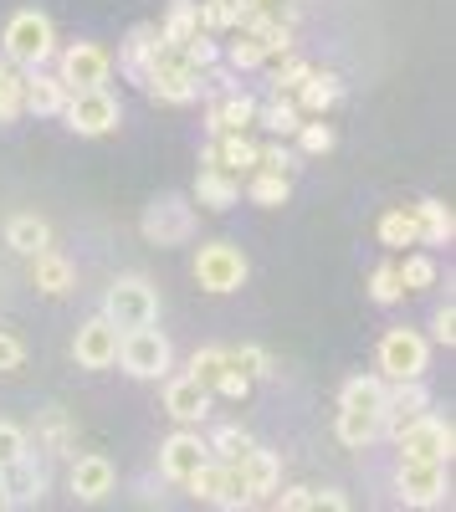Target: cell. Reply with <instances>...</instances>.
I'll return each instance as SVG.
<instances>
[{"instance_id":"obj_1","label":"cell","mask_w":456,"mask_h":512,"mask_svg":"<svg viewBox=\"0 0 456 512\" xmlns=\"http://www.w3.org/2000/svg\"><path fill=\"white\" fill-rule=\"evenodd\" d=\"M57 57V26L47 11H36V6H21L6 31H0V62H11L16 72H41Z\"/></svg>"},{"instance_id":"obj_2","label":"cell","mask_w":456,"mask_h":512,"mask_svg":"<svg viewBox=\"0 0 456 512\" xmlns=\"http://www.w3.org/2000/svg\"><path fill=\"white\" fill-rule=\"evenodd\" d=\"M118 333H134V328H154L159 318V292L149 277H118L108 292H103V313Z\"/></svg>"},{"instance_id":"obj_3","label":"cell","mask_w":456,"mask_h":512,"mask_svg":"<svg viewBox=\"0 0 456 512\" xmlns=\"http://www.w3.org/2000/svg\"><path fill=\"white\" fill-rule=\"evenodd\" d=\"M380 379L385 384H421L426 369H431V344L416 333V328H390L380 338Z\"/></svg>"},{"instance_id":"obj_4","label":"cell","mask_w":456,"mask_h":512,"mask_svg":"<svg viewBox=\"0 0 456 512\" xmlns=\"http://www.w3.org/2000/svg\"><path fill=\"white\" fill-rule=\"evenodd\" d=\"M113 77V52L103 41H72L57 52V82L67 93H88V88H108Z\"/></svg>"},{"instance_id":"obj_5","label":"cell","mask_w":456,"mask_h":512,"mask_svg":"<svg viewBox=\"0 0 456 512\" xmlns=\"http://www.w3.org/2000/svg\"><path fill=\"white\" fill-rule=\"evenodd\" d=\"M139 88L154 98V103H195L200 98V72L185 62V52H175V47H164L159 41V62L149 67V77L139 82Z\"/></svg>"},{"instance_id":"obj_6","label":"cell","mask_w":456,"mask_h":512,"mask_svg":"<svg viewBox=\"0 0 456 512\" xmlns=\"http://www.w3.org/2000/svg\"><path fill=\"white\" fill-rule=\"evenodd\" d=\"M246 277H252V262H246V251H241L236 241H205V246L195 251V282H200L205 292L226 297V292H236Z\"/></svg>"},{"instance_id":"obj_7","label":"cell","mask_w":456,"mask_h":512,"mask_svg":"<svg viewBox=\"0 0 456 512\" xmlns=\"http://www.w3.org/2000/svg\"><path fill=\"white\" fill-rule=\"evenodd\" d=\"M118 364H123V374H134V379H164L170 364H175V349H170V338H164L159 328H134V333L118 338Z\"/></svg>"},{"instance_id":"obj_8","label":"cell","mask_w":456,"mask_h":512,"mask_svg":"<svg viewBox=\"0 0 456 512\" xmlns=\"http://www.w3.org/2000/svg\"><path fill=\"white\" fill-rule=\"evenodd\" d=\"M62 118H67L72 134H82V139H103V134H113V128H118L123 108H118V98H113L108 88H88V93H67Z\"/></svg>"},{"instance_id":"obj_9","label":"cell","mask_w":456,"mask_h":512,"mask_svg":"<svg viewBox=\"0 0 456 512\" xmlns=\"http://www.w3.org/2000/svg\"><path fill=\"white\" fill-rule=\"evenodd\" d=\"M144 241L149 246H180L195 236V205L185 195H159L149 210H144V221H139Z\"/></svg>"},{"instance_id":"obj_10","label":"cell","mask_w":456,"mask_h":512,"mask_svg":"<svg viewBox=\"0 0 456 512\" xmlns=\"http://www.w3.org/2000/svg\"><path fill=\"white\" fill-rule=\"evenodd\" d=\"M395 446H400V456H410V461H436V466H446V461H451V446H456V431H451V420H441V415H421L416 425H405V431L395 436Z\"/></svg>"},{"instance_id":"obj_11","label":"cell","mask_w":456,"mask_h":512,"mask_svg":"<svg viewBox=\"0 0 456 512\" xmlns=\"http://www.w3.org/2000/svg\"><path fill=\"white\" fill-rule=\"evenodd\" d=\"M395 492H400L405 507H436V502L446 497V466L400 456V466H395Z\"/></svg>"},{"instance_id":"obj_12","label":"cell","mask_w":456,"mask_h":512,"mask_svg":"<svg viewBox=\"0 0 456 512\" xmlns=\"http://www.w3.org/2000/svg\"><path fill=\"white\" fill-rule=\"evenodd\" d=\"M431 415V390L426 384H385V405H380V431L395 441L405 425H416Z\"/></svg>"},{"instance_id":"obj_13","label":"cell","mask_w":456,"mask_h":512,"mask_svg":"<svg viewBox=\"0 0 456 512\" xmlns=\"http://www.w3.org/2000/svg\"><path fill=\"white\" fill-rule=\"evenodd\" d=\"M205 461H211V451H205L200 431H175V436H164V446H159V477L185 487Z\"/></svg>"},{"instance_id":"obj_14","label":"cell","mask_w":456,"mask_h":512,"mask_svg":"<svg viewBox=\"0 0 456 512\" xmlns=\"http://www.w3.org/2000/svg\"><path fill=\"white\" fill-rule=\"evenodd\" d=\"M118 328L108 323V318H88V323H82L77 328V338H72V359L82 364V369H113L118 364Z\"/></svg>"},{"instance_id":"obj_15","label":"cell","mask_w":456,"mask_h":512,"mask_svg":"<svg viewBox=\"0 0 456 512\" xmlns=\"http://www.w3.org/2000/svg\"><path fill=\"white\" fill-rule=\"evenodd\" d=\"M257 149L262 144H252L246 134H221V139H211L200 149V169H221V175L241 180V175H252V169H257Z\"/></svg>"},{"instance_id":"obj_16","label":"cell","mask_w":456,"mask_h":512,"mask_svg":"<svg viewBox=\"0 0 456 512\" xmlns=\"http://www.w3.org/2000/svg\"><path fill=\"white\" fill-rule=\"evenodd\" d=\"M0 497H6V512L11 507H36L47 497V466H36V456H21L0 472Z\"/></svg>"},{"instance_id":"obj_17","label":"cell","mask_w":456,"mask_h":512,"mask_svg":"<svg viewBox=\"0 0 456 512\" xmlns=\"http://www.w3.org/2000/svg\"><path fill=\"white\" fill-rule=\"evenodd\" d=\"M236 472H241V482H246V497H252V507H257V502H272L277 487H282V461H277V451H262V446L246 451V456L236 461Z\"/></svg>"},{"instance_id":"obj_18","label":"cell","mask_w":456,"mask_h":512,"mask_svg":"<svg viewBox=\"0 0 456 512\" xmlns=\"http://www.w3.org/2000/svg\"><path fill=\"white\" fill-rule=\"evenodd\" d=\"M67 482H72V497H77V502H103V497L118 487V472H113V461H108V456L88 451V456H77V461H72Z\"/></svg>"},{"instance_id":"obj_19","label":"cell","mask_w":456,"mask_h":512,"mask_svg":"<svg viewBox=\"0 0 456 512\" xmlns=\"http://www.w3.org/2000/svg\"><path fill=\"white\" fill-rule=\"evenodd\" d=\"M154 62H159V26L154 21H139L129 36H123V47H118V72L129 77V82H144Z\"/></svg>"},{"instance_id":"obj_20","label":"cell","mask_w":456,"mask_h":512,"mask_svg":"<svg viewBox=\"0 0 456 512\" xmlns=\"http://www.w3.org/2000/svg\"><path fill=\"white\" fill-rule=\"evenodd\" d=\"M257 123V98L252 93H221L211 108H205V128H211V139L221 134H246V128Z\"/></svg>"},{"instance_id":"obj_21","label":"cell","mask_w":456,"mask_h":512,"mask_svg":"<svg viewBox=\"0 0 456 512\" xmlns=\"http://www.w3.org/2000/svg\"><path fill=\"white\" fill-rule=\"evenodd\" d=\"M164 410H170L175 420H180V431H195V425L211 415V390H200L195 379H170L164 384Z\"/></svg>"},{"instance_id":"obj_22","label":"cell","mask_w":456,"mask_h":512,"mask_svg":"<svg viewBox=\"0 0 456 512\" xmlns=\"http://www.w3.org/2000/svg\"><path fill=\"white\" fill-rule=\"evenodd\" d=\"M6 246L21 251V256H41L52 246V221L36 216V210H16V216L6 221Z\"/></svg>"},{"instance_id":"obj_23","label":"cell","mask_w":456,"mask_h":512,"mask_svg":"<svg viewBox=\"0 0 456 512\" xmlns=\"http://www.w3.org/2000/svg\"><path fill=\"white\" fill-rule=\"evenodd\" d=\"M339 98H344V82H339V72H308V82L293 93V103H298L303 123H308V118H323V113L334 108Z\"/></svg>"},{"instance_id":"obj_24","label":"cell","mask_w":456,"mask_h":512,"mask_svg":"<svg viewBox=\"0 0 456 512\" xmlns=\"http://www.w3.org/2000/svg\"><path fill=\"white\" fill-rule=\"evenodd\" d=\"M31 282L47 292V297H67V292L77 287V267L67 262L57 246H47L41 256H31Z\"/></svg>"},{"instance_id":"obj_25","label":"cell","mask_w":456,"mask_h":512,"mask_svg":"<svg viewBox=\"0 0 456 512\" xmlns=\"http://www.w3.org/2000/svg\"><path fill=\"white\" fill-rule=\"evenodd\" d=\"M67 108V88L57 82V72H26V113L31 118H62Z\"/></svg>"},{"instance_id":"obj_26","label":"cell","mask_w":456,"mask_h":512,"mask_svg":"<svg viewBox=\"0 0 456 512\" xmlns=\"http://www.w3.org/2000/svg\"><path fill=\"white\" fill-rule=\"evenodd\" d=\"M410 216H416L421 246H446L456 236V216H451L446 200H416V205H410Z\"/></svg>"},{"instance_id":"obj_27","label":"cell","mask_w":456,"mask_h":512,"mask_svg":"<svg viewBox=\"0 0 456 512\" xmlns=\"http://www.w3.org/2000/svg\"><path fill=\"white\" fill-rule=\"evenodd\" d=\"M195 205L200 210H231V205H241V180L221 175V169H200V175H195Z\"/></svg>"},{"instance_id":"obj_28","label":"cell","mask_w":456,"mask_h":512,"mask_svg":"<svg viewBox=\"0 0 456 512\" xmlns=\"http://www.w3.org/2000/svg\"><path fill=\"white\" fill-rule=\"evenodd\" d=\"M334 436L349 446V451H364V446H375L385 431H380V410H339L334 420Z\"/></svg>"},{"instance_id":"obj_29","label":"cell","mask_w":456,"mask_h":512,"mask_svg":"<svg viewBox=\"0 0 456 512\" xmlns=\"http://www.w3.org/2000/svg\"><path fill=\"white\" fill-rule=\"evenodd\" d=\"M195 36H200L195 0H170V11H164V26H159V41H164V47H175V52H185Z\"/></svg>"},{"instance_id":"obj_30","label":"cell","mask_w":456,"mask_h":512,"mask_svg":"<svg viewBox=\"0 0 456 512\" xmlns=\"http://www.w3.org/2000/svg\"><path fill=\"white\" fill-rule=\"evenodd\" d=\"M72 441H77V425H72V415L67 410H41V420H36V446L47 451V456H67L72 451Z\"/></svg>"},{"instance_id":"obj_31","label":"cell","mask_w":456,"mask_h":512,"mask_svg":"<svg viewBox=\"0 0 456 512\" xmlns=\"http://www.w3.org/2000/svg\"><path fill=\"white\" fill-rule=\"evenodd\" d=\"M385 405V379L380 374H354L339 390V410H380Z\"/></svg>"},{"instance_id":"obj_32","label":"cell","mask_w":456,"mask_h":512,"mask_svg":"<svg viewBox=\"0 0 456 512\" xmlns=\"http://www.w3.org/2000/svg\"><path fill=\"white\" fill-rule=\"evenodd\" d=\"M257 441L241 431V425H216L211 431V441H205V451H211V461H221V466H236L246 451H252Z\"/></svg>"},{"instance_id":"obj_33","label":"cell","mask_w":456,"mask_h":512,"mask_svg":"<svg viewBox=\"0 0 456 512\" xmlns=\"http://www.w3.org/2000/svg\"><path fill=\"white\" fill-rule=\"evenodd\" d=\"M380 241H385L390 251H400V246H421L410 205H390V210H385V216H380Z\"/></svg>"},{"instance_id":"obj_34","label":"cell","mask_w":456,"mask_h":512,"mask_svg":"<svg viewBox=\"0 0 456 512\" xmlns=\"http://www.w3.org/2000/svg\"><path fill=\"white\" fill-rule=\"evenodd\" d=\"M26 113V72L0 62V123H16Z\"/></svg>"},{"instance_id":"obj_35","label":"cell","mask_w":456,"mask_h":512,"mask_svg":"<svg viewBox=\"0 0 456 512\" xmlns=\"http://www.w3.org/2000/svg\"><path fill=\"white\" fill-rule=\"evenodd\" d=\"M226 364H231V369H241V374L252 379V384L277 374V359H272L262 344H236V349H226Z\"/></svg>"},{"instance_id":"obj_36","label":"cell","mask_w":456,"mask_h":512,"mask_svg":"<svg viewBox=\"0 0 456 512\" xmlns=\"http://www.w3.org/2000/svg\"><path fill=\"white\" fill-rule=\"evenodd\" d=\"M241 190H246V200H252V205H287V195H293V180L267 175V169H252Z\"/></svg>"},{"instance_id":"obj_37","label":"cell","mask_w":456,"mask_h":512,"mask_svg":"<svg viewBox=\"0 0 456 512\" xmlns=\"http://www.w3.org/2000/svg\"><path fill=\"white\" fill-rule=\"evenodd\" d=\"M257 118L272 128V134H298V128H303V113H298V103L293 98H267V103H257Z\"/></svg>"},{"instance_id":"obj_38","label":"cell","mask_w":456,"mask_h":512,"mask_svg":"<svg viewBox=\"0 0 456 512\" xmlns=\"http://www.w3.org/2000/svg\"><path fill=\"white\" fill-rule=\"evenodd\" d=\"M395 277H400V292H426V287H436V262L426 251H416L405 262H395Z\"/></svg>"},{"instance_id":"obj_39","label":"cell","mask_w":456,"mask_h":512,"mask_svg":"<svg viewBox=\"0 0 456 512\" xmlns=\"http://www.w3.org/2000/svg\"><path fill=\"white\" fill-rule=\"evenodd\" d=\"M226 62H231L236 72H252V67H262V62H272V57H267V47H262V36L236 31V41L226 47Z\"/></svg>"},{"instance_id":"obj_40","label":"cell","mask_w":456,"mask_h":512,"mask_svg":"<svg viewBox=\"0 0 456 512\" xmlns=\"http://www.w3.org/2000/svg\"><path fill=\"white\" fill-rule=\"evenodd\" d=\"M185 487H190V497H195V502L216 507V502H221V487H226V466H221V461H205Z\"/></svg>"},{"instance_id":"obj_41","label":"cell","mask_w":456,"mask_h":512,"mask_svg":"<svg viewBox=\"0 0 456 512\" xmlns=\"http://www.w3.org/2000/svg\"><path fill=\"white\" fill-rule=\"evenodd\" d=\"M221 369H226V349H221V344H205V349L190 354V374H185V379H195L200 390H211Z\"/></svg>"},{"instance_id":"obj_42","label":"cell","mask_w":456,"mask_h":512,"mask_svg":"<svg viewBox=\"0 0 456 512\" xmlns=\"http://www.w3.org/2000/svg\"><path fill=\"white\" fill-rule=\"evenodd\" d=\"M195 16H200V31L205 36L236 31V6H231V0H195Z\"/></svg>"},{"instance_id":"obj_43","label":"cell","mask_w":456,"mask_h":512,"mask_svg":"<svg viewBox=\"0 0 456 512\" xmlns=\"http://www.w3.org/2000/svg\"><path fill=\"white\" fill-rule=\"evenodd\" d=\"M308 72H313V62H303V57H282V67L272 72V98H293L303 82H308Z\"/></svg>"},{"instance_id":"obj_44","label":"cell","mask_w":456,"mask_h":512,"mask_svg":"<svg viewBox=\"0 0 456 512\" xmlns=\"http://www.w3.org/2000/svg\"><path fill=\"white\" fill-rule=\"evenodd\" d=\"M257 169L293 180V175H298V149H287V144H262V149H257Z\"/></svg>"},{"instance_id":"obj_45","label":"cell","mask_w":456,"mask_h":512,"mask_svg":"<svg viewBox=\"0 0 456 512\" xmlns=\"http://www.w3.org/2000/svg\"><path fill=\"white\" fill-rule=\"evenodd\" d=\"M21 456H31V436H26V425L0 420V472H6L11 461H21Z\"/></svg>"},{"instance_id":"obj_46","label":"cell","mask_w":456,"mask_h":512,"mask_svg":"<svg viewBox=\"0 0 456 512\" xmlns=\"http://www.w3.org/2000/svg\"><path fill=\"white\" fill-rule=\"evenodd\" d=\"M334 144H339V134H334L328 123H303V128H298V159H303V154H308V159H323Z\"/></svg>"},{"instance_id":"obj_47","label":"cell","mask_w":456,"mask_h":512,"mask_svg":"<svg viewBox=\"0 0 456 512\" xmlns=\"http://www.w3.org/2000/svg\"><path fill=\"white\" fill-rule=\"evenodd\" d=\"M369 297H375L380 308H390V303H400V277H395V262H380L375 272H369Z\"/></svg>"},{"instance_id":"obj_48","label":"cell","mask_w":456,"mask_h":512,"mask_svg":"<svg viewBox=\"0 0 456 512\" xmlns=\"http://www.w3.org/2000/svg\"><path fill=\"white\" fill-rule=\"evenodd\" d=\"M185 62H190L195 72L216 67V62H221V47H216V36H205V31H200V36L190 41V47H185Z\"/></svg>"},{"instance_id":"obj_49","label":"cell","mask_w":456,"mask_h":512,"mask_svg":"<svg viewBox=\"0 0 456 512\" xmlns=\"http://www.w3.org/2000/svg\"><path fill=\"white\" fill-rule=\"evenodd\" d=\"M211 395H226V400H246V395H252V379H246L241 369H231V364H226V369L216 374V384H211Z\"/></svg>"},{"instance_id":"obj_50","label":"cell","mask_w":456,"mask_h":512,"mask_svg":"<svg viewBox=\"0 0 456 512\" xmlns=\"http://www.w3.org/2000/svg\"><path fill=\"white\" fill-rule=\"evenodd\" d=\"M21 364H26V344H21V333L0 328V374H11V369H21Z\"/></svg>"},{"instance_id":"obj_51","label":"cell","mask_w":456,"mask_h":512,"mask_svg":"<svg viewBox=\"0 0 456 512\" xmlns=\"http://www.w3.org/2000/svg\"><path fill=\"white\" fill-rule=\"evenodd\" d=\"M308 512H349V497L339 487H323V492L313 487L308 492Z\"/></svg>"},{"instance_id":"obj_52","label":"cell","mask_w":456,"mask_h":512,"mask_svg":"<svg viewBox=\"0 0 456 512\" xmlns=\"http://www.w3.org/2000/svg\"><path fill=\"white\" fill-rule=\"evenodd\" d=\"M431 333H436V344H456V308H451V297H446V303L436 308V323H431Z\"/></svg>"},{"instance_id":"obj_53","label":"cell","mask_w":456,"mask_h":512,"mask_svg":"<svg viewBox=\"0 0 456 512\" xmlns=\"http://www.w3.org/2000/svg\"><path fill=\"white\" fill-rule=\"evenodd\" d=\"M308 492H313V487H282V492L272 497V512H308Z\"/></svg>"},{"instance_id":"obj_54","label":"cell","mask_w":456,"mask_h":512,"mask_svg":"<svg viewBox=\"0 0 456 512\" xmlns=\"http://www.w3.org/2000/svg\"><path fill=\"white\" fill-rule=\"evenodd\" d=\"M0 512H6V497H0Z\"/></svg>"},{"instance_id":"obj_55","label":"cell","mask_w":456,"mask_h":512,"mask_svg":"<svg viewBox=\"0 0 456 512\" xmlns=\"http://www.w3.org/2000/svg\"><path fill=\"white\" fill-rule=\"evenodd\" d=\"M262 512H272V507H262Z\"/></svg>"}]
</instances>
